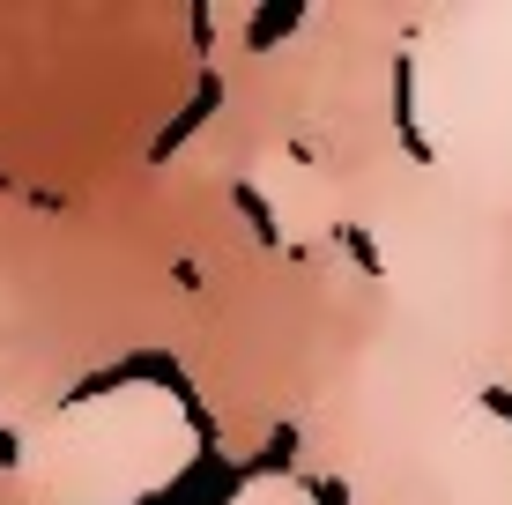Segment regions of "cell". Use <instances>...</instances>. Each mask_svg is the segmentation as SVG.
Masks as SVG:
<instances>
[{
  "mask_svg": "<svg viewBox=\"0 0 512 505\" xmlns=\"http://www.w3.org/2000/svg\"><path fill=\"white\" fill-rule=\"evenodd\" d=\"M245 461H231L223 446H208V454H193L186 476H171V483H156L149 498H134V505H223V498H238L245 491Z\"/></svg>",
  "mask_w": 512,
  "mask_h": 505,
  "instance_id": "1",
  "label": "cell"
},
{
  "mask_svg": "<svg viewBox=\"0 0 512 505\" xmlns=\"http://www.w3.org/2000/svg\"><path fill=\"white\" fill-rule=\"evenodd\" d=\"M334 246H342L349 260H357V268H364V275H372V283H379V275H386V253H379V238H372V231H364V223H334Z\"/></svg>",
  "mask_w": 512,
  "mask_h": 505,
  "instance_id": "7",
  "label": "cell"
},
{
  "mask_svg": "<svg viewBox=\"0 0 512 505\" xmlns=\"http://www.w3.org/2000/svg\"><path fill=\"white\" fill-rule=\"evenodd\" d=\"M297 446H305V439H297V424H275L268 431V439H260V454L253 461H245V476H290V468H297Z\"/></svg>",
  "mask_w": 512,
  "mask_h": 505,
  "instance_id": "6",
  "label": "cell"
},
{
  "mask_svg": "<svg viewBox=\"0 0 512 505\" xmlns=\"http://www.w3.org/2000/svg\"><path fill=\"white\" fill-rule=\"evenodd\" d=\"M186 38L201 60H216V8H186Z\"/></svg>",
  "mask_w": 512,
  "mask_h": 505,
  "instance_id": "8",
  "label": "cell"
},
{
  "mask_svg": "<svg viewBox=\"0 0 512 505\" xmlns=\"http://www.w3.org/2000/svg\"><path fill=\"white\" fill-rule=\"evenodd\" d=\"M15 461H23V431L0 424V476H15Z\"/></svg>",
  "mask_w": 512,
  "mask_h": 505,
  "instance_id": "10",
  "label": "cell"
},
{
  "mask_svg": "<svg viewBox=\"0 0 512 505\" xmlns=\"http://www.w3.org/2000/svg\"><path fill=\"white\" fill-rule=\"evenodd\" d=\"M305 0H260L253 15H245V52H275L282 38H297L305 30Z\"/></svg>",
  "mask_w": 512,
  "mask_h": 505,
  "instance_id": "4",
  "label": "cell"
},
{
  "mask_svg": "<svg viewBox=\"0 0 512 505\" xmlns=\"http://www.w3.org/2000/svg\"><path fill=\"white\" fill-rule=\"evenodd\" d=\"M483 409H498L505 424H512V387H490V394H483Z\"/></svg>",
  "mask_w": 512,
  "mask_h": 505,
  "instance_id": "11",
  "label": "cell"
},
{
  "mask_svg": "<svg viewBox=\"0 0 512 505\" xmlns=\"http://www.w3.org/2000/svg\"><path fill=\"white\" fill-rule=\"evenodd\" d=\"M394 142L416 156V164H438V149L423 142V127H416V60L401 52L394 60Z\"/></svg>",
  "mask_w": 512,
  "mask_h": 505,
  "instance_id": "3",
  "label": "cell"
},
{
  "mask_svg": "<svg viewBox=\"0 0 512 505\" xmlns=\"http://www.w3.org/2000/svg\"><path fill=\"white\" fill-rule=\"evenodd\" d=\"M223 104H231V82H223L216 67H201V75H193V90H186V104H179V119H171V127L149 142V164H171V156H179L193 134H201L208 119L223 112Z\"/></svg>",
  "mask_w": 512,
  "mask_h": 505,
  "instance_id": "2",
  "label": "cell"
},
{
  "mask_svg": "<svg viewBox=\"0 0 512 505\" xmlns=\"http://www.w3.org/2000/svg\"><path fill=\"white\" fill-rule=\"evenodd\" d=\"M231 208H238L245 231H253V246H282V216L268 208V194H260L253 179H231Z\"/></svg>",
  "mask_w": 512,
  "mask_h": 505,
  "instance_id": "5",
  "label": "cell"
},
{
  "mask_svg": "<svg viewBox=\"0 0 512 505\" xmlns=\"http://www.w3.org/2000/svg\"><path fill=\"white\" fill-rule=\"evenodd\" d=\"M297 483H305L312 505H357V498H349V476H297Z\"/></svg>",
  "mask_w": 512,
  "mask_h": 505,
  "instance_id": "9",
  "label": "cell"
}]
</instances>
